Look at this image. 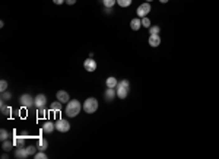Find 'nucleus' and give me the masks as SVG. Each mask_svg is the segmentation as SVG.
<instances>
[{
	"label": "nucleus",
	"instance_id": "1",
	"mask_svg": "<svg viewBox=\"0 0 219 159\" xmlns=\"http://www.w3.org/2000/svg\"><path fill=\"white\" fill-rule=\"evenodd\" d=\"M82 110V104L77 99H70L67 102V107H66V114L67 117H76L79 116V112Z\"/></svg>",
	"mask_w": 219,
	"mask_h": 159
},
{
	"label": "nucleus",
	"instance_id": "2",
	"mask_svg": "<svg viewBox=\"0 0 219 159\" xmlns=\"http://www.w3.org/2000/svg\"><path fill=\"white\" fill-rule=\"evenodd\" d=\"M129 88H130V83L129 80H120L119 85H117V88H115V92H117V97L120 98V99H126L127 98V95H129Z\"/></svg>",
	"mask_w": 219,
	"mask_h": 159
},
{
	"label": "nucleus",
	"instance_id": "3",
	"mask_svg": "<svg viewBox=\"0 0 219 159\" xmlns=\"http://www.w3.org/2000/svg\"><path fill=\"white\" fill-rule=\"evenodd\" d=\"M82 110L85 111L86 114H94L98 110V101L95 98H88L83 104H82Z\"/></svg>",
	"mask_w": 219,
	"mask_h": 159
},
{
	"label": "nucleus",
	"instance_id": "4",
	"mask_svg": "<svg viewBox=\"0 0 219 159\" xmlns=\"http://www.w3.org/2000/svg\"><path fill=\"white\" fill-rule=\"evenodd\" d=\"M151 3L149 2H146V3H142V5L137 7V10H136V13H137V18H145V16H148L149 12H151Z\"/></svg>",
	"mask_w": 219,
	"mask_h": 159
},
{
	"label": "nucleus",
	"instance_id": "5",
	"mask_svg": "<svg viewBox=\"0 0 219 159\" xmlns=\"http://www.w3.org/2000/svg\"><path fill=\"white\" fill-rule=\"evenodd\" d=\"M56 130L60 131V133H66V131L70 130V123L67 120H64V118H60L56 123Z\"/></svg>",
	"mask_w": 219,
	"mask_h": 159
},
{
	"label": "nucleus",
	"instance_id": "6",
	"mask_svg": "<svg viewBox=\"0 0 219 159\" xmlns=\"http://www.w3.org/2000/svg\"><path fill=\"white\" fill-rule=\"evenodd\" d=\"M34 101H35V98H32L29 93H24V95H21V98H19L21 105L25 107V108H28V107L32 105Z\"/></svg>",
	"mask_w": 219,
	"mask_h": 159
},
{
	"label": "nucleus",
	"instance_id": "7",
	"mask_svg": "<svg viewBox=\"0 0 219 159\" xmlns=\"http://www.w3.org/2000/svg\"><path fill=\"white\" fill-rule=\"evenodd\" d=\"M83 67H85V70L86 72H95L96 70V61L94 60V58H86L85 60V63H83Z\"/></svg>",
	"mask_w": 219,
	"mask_h": 159
},
{
	"label": "nucleus",
	"instance_id": "8",
	"mask_svg": "<svg viewBox=\"0 0 219 159\" xmlns=\"http://www.w3.org/2000/svg\"><path fill=\"white\" fill-rule=\"evenodd\" d=\"M45 104H47V98H45V95H43V93H38V95L35 97L34 105L37 107V108H43Z\"/></svg>",
	"mask_w": 219,
	"mask_h": 159
},
{
	"label": "nucleus",
	"instance_id": "9",
	"mask_svg": "<svg viewBox=\"0 0 219 159\" xmlns=\"http://www.w3.org/2000/svg\"><path fill=\"white\" fill-rule=\"evenodd\" d=\"M148 43L151 47H159L161 45V35H149V39H148Z\"/></svg>",
	"mask_w": 219,
	"mask_h": 159
},
{
	"label": "nucleus",
	"instance_id": "10",
	"mask_svg": "<svg viewBox=\"0 0 219 159\" xmlns=\"http://www.w3.org/2000/svg\"><path fill=\"white\" fill-rule=\"evenodd\" d=\"M54 130H56V124H54L53 121H45V123H44V125H43V131H44V133L51 134Z\"/></svg>",
	"mask_w": 219,
	"mask_h": 159
},
{
	"label": "nucleus",
	"instance_id": "11",
	"mask_svg": "<svg viewBox=\"0 0 219 159\" xmlns=\"http://www.w3.org/2000/svg\"><path fill=\"white\" fill-rule=\"evenodd\" d=\"M56 95H57V101H60L62 104H63V102L67 104V102L70 101V97H69V93H67L66 91H58Z\"/></svg>",
	"mask_w": 219,
	"mask_h": 159
},
{
	"label": "nucleus",
	"instance_id": "12",
	"mask_svg": "<svg viewBox=\"0 0 219 159\" xmlns=\"http://www.w3.org/2000/svg\"><path fill=\"white\" fill-rule=\"evenodd\" d=\"M104 97L107 101H113L114 97H117V92H115V88H107V91H105Z\"/></svg>",
	"mask_w": 219,
	"mask_h": 159
},
{
	"label": "nucleus",
	"instance_id": "13",
	"mask_svg": "<svg viewBox=\"0 0 219 159\" xmlns=\"http://www.w3.org/2000/svg\"><path fill=\"white\" fill-rule=\"evenodd\" d=\"M15 156L19 158V159H25V158H28L29 156V153H28V150L24 149V148H18L16 152H15Z\"/></svg>",
	"mask_w": 219,
	"mask_h": 159
},
{
	"label": "nucleus",
	"instance_id": "14",
	"mask_svg": "<svg viewBox=\"0 0 219 159\" xmlns=\"http://www.w3.org/2000/svg\"><path fill=\"white\" fill-rule=\"evenodd\" d=\"M130 28L133 29V31H139V29L142 28V19H140V18H134V19H132V22H130Z\"/></svg>",
	"mask_w": 219,
	"mask_h": 159
},
{
	"label": "nucleus",
	"instance_id": "15",
	"mask_svg": "<svg viewBox=\"0 0 219 159\" xmlns=\"http://www.w3.org/2000/svg\"><path fill=\"white\" fill-rule=\"evenodd\" d=\"M37 148H38V150H43V152H45L48 148V142L45 139H38L37 140Z\"/></svg>",
	"mask_w": 219,
	"mask_h": 159
},
{
	"label": "nucleus",
	"instance_id": "16",
	"mask_svg": "<svg viewBox=\"0 0 219 159\" xmlns=\"http://www.w3.org/2000/svg\"><path fill=\"white\" fill-rule=\"evenodd\" d=\"M105 85H107V88H117V85H119V80H117L114 76H110L108 79L105 80Z\"/></svg>",
	"mask_w": 219,
	"mask_h": 159
},
{
	"label": "nucleus",
	"instance_id": "17",
	"mask_svg": "<svg viewBox=\"0 0 219 159\" xmlns=\"http://www.w3.org/2000/svg\"><path fill=\"white\" fill-rule=\"evenodd\" d=\"M149 34H151V35H159V34H161V28L156 26V25H153V26L149 28Z\"/></svg>",
	"mask_w": 219,
	"mask_h": 159
},
{
	"label": "nucleus",
	"instance_id": "18",
	"mask_svg": "<svg viewBox=\"0 0 219 159\" xmlns=\"http://www.w3.org/2000/svg\"><path fill=\"white\" fill-rule=\"evenodd\" d=\"M0 108H2V112H3L5 116H10L12 110H10L7 105H5V101H2V105H0Z\"/></svg>",
	"mask_w": 219,
	"mask_h": 159
},
{
	"label": "nucleus",
	"instance_id": "19",
	"mask_svg": "<svg viewBox=\"0 0 219 159\" xmlns=\"http://www.w3.org/2000/svg\"><path fill=\"white\" fill-rule=\"evenodd\" d=\"M132 2H133V0H117V5H119L120 7H129V6L132 5Z\"/></svg>",
	"mask_w": 219,
	"mask_h": 159
},
{
	"label": "nucleus",
	"instance_id": "20",
	"mask_svg": "<svg viewBox=\"0 0 219 159\" xmlns=\"http://www.w3.org/2000/svg\"><path fill=\"white\" fill-rule=\"evenodd\" d=\"M15 143H12V142H9V140H5L3 143H2V148H3V150H10L12 148H13Z\"/></svg>",
	"mask_w": 219,
	"mask_h": 159
},
{
	"label": "nucleus",
	"instance_id": "21",
	"mask_svg": "<svg viewBox=\"0 0 219 159\" xmlns=\"http://www.w3.org/2000/svg\"><path fill=\"white\" fill-rule=\"evenodd\" d=\"M142 19V26H145V28H151L152 25H151V19H149L148 16H145V18H140Z\"/></svg>",
	"mask_w": 219,
	"mask_h": 159
},
{
	"label": "nucleus",
	"instance_id": "22",
	"mask_svg": "<svg viewBox=\"0 0 219 159\" xmlns=\"http://www.w3.org/2000/svg\"><path fill=\"white\" fill-rule=\"evenodd\" d=\"M7 139H9V133H7L5 129H2V130H0V140L5 142V140H7Z\"/></svg>",
	"mask_w": 219,
	"mask_h": 159
},
{
	"label": "nucleus",
	"instance_id": "23",
	"mask_svg": "<svg viewBox=\"0 0 219 159\" xmlns=\"http://www.w3.org/2000/svg\"><path fill=\"white\" fill-rule=\"evenodd\" d=\"M15 146H18V148H24V145H25V140H24V137H18V139H15Z\"/></svg>",
	"mask_w": 219,
	"mask_h": 159
},
{
	"label": "nucleus",
	"instance_id": "24",
	"mask_svg": "<svg viewBox=\"0 0 219 159\" xmlns=\"http://www.w3.org/2000/svg\"><path fill=\"white\" fill-rule=\"evenodd\" d=\"M115 3H117V0H102V5L105 7H113Z\"/></svg>",
	"mask_w": 219,
	"mask_h": 159
},
{
	"label": "nucleus",
	"instance_id": "25",
	"mask_svg": "<svg viewBox=\"0 0 219 159\" xmlns=\"http://www.w3.org/2000/svg\"><path fill=\"white\" fill-rule=\"evenodd\" d=\"M51 110L53 111H60V110H62V102H60V101L53 102V104H51Z\"/></svg>",
	"mask_w": 219,
	"mask_h": 159
},
{
	"label": "nucleus",
	"instance_id": "26",
	"mask_svg": "<svg viewBox=\"0 0 219 159\" xmlns=\"http://www.w3.org/2000/svg\"><path fill=\"white\" fill-rule=\"evenodd\" d=\"M26 150H28L29 156H34V155H35V152L38 150V148H37V146H28V148H26Z\"/></svg>",
	"mask_w": 219,
	"mask_h": 159
},
{
	"label": "nucleus",
	"instance_id": "27",
	"mask_svg": "<svg viewBox=\"0 0 219 159\" xmlns=\"http://www.w3.org/2000/svg\"><path fill=\"white\" fill-rule=\"evenodd\" d=\"M10 98H12V93H10V92H7V91L2 92V101H7Z\"/></svg>",
	"mask_w": 219,
	"mask_h": 159
},
{
	"label": "nucleus",
	"instance_id": "28",
	"mask_svg": "<svg viewBox=\"0 0 219 159\" xmlns=\"http://www.w3.org/2000/svg\"><path fill=\"white\" fill-rule=\"evenodd\" d=\"M34 158H35V159H47V155L44 153L43 150H40L38 153H35V155H34Z\"/></svg>",
	"mask_w": 219,
	"mask_h": 159
},
{
	"label": "nucleus",
	"instance_id": "29",
	"mask_svg": "<svg viewBox=\"0 0 219 159\" xmlns=\"http://www.w3.org/2000/svg\"><path fill=\"white\" fill-rule=\"evenodd\" d=\"M6 89H7V82H6V80H2V82H0V92H5Z\"/></svg>",
	"mask_w": 219,
	"mask_h": 159
},
{
	"label": "nucleus",
	"instance_id": "30",
	"mask_svg": "<svg viewBox=\"0 0 219 159\" xmlns=\"http://www.w3.org/2000/svg\"><path fill=\"white\" fill-rule=\"evenodd\" d=\"M53 2H54L56 5H62V3H64L66 0H53Z\"/></svg>",
	"mask_w": 219,
	"mask_h": 159
},
{
	"label": "nucleus",
	"instance_id": "31",
	"mask_svg": "<svg viewBox=\"0 0 219 159\" xmlns=\"http://www.w3.org/2000/svg\"><path fill=\"white\" fill-rule=\"evenodd\" d=\"M66 3H67V5H75V3H76V0H66Z\"/></svg>",
	"mask_w": 219,
	"mask_h": 159
},
{
	"label": "nucleus",
	"instance_id": "32",
	"mask_svg": "<svg viewBox=\"0 0 219 159\" xmlns=\"http://www.w3.org/2000/svg\"><path fill=\"white\" fill-rule=\"evenodd\" d=\"M161 3H168V0H159Z\"/></svg>",
	"mask_w": 219,
	"mask_h": 159
},
{
	"label": "nucleus",
	"instance_id": "33",
	"mask_svg": "<svg viewBox=\"0 0 219 159\" xmlns=\"http://www.w3.org/2000/svg\"><path fill=\"white\" fill-rule=\"evenodd\" d=\"M146 2H149V3H151V2H152V0H146Z\"/></svg>",
	"mask_w": 219,
	"mask_h": 159
}]
</instances>
